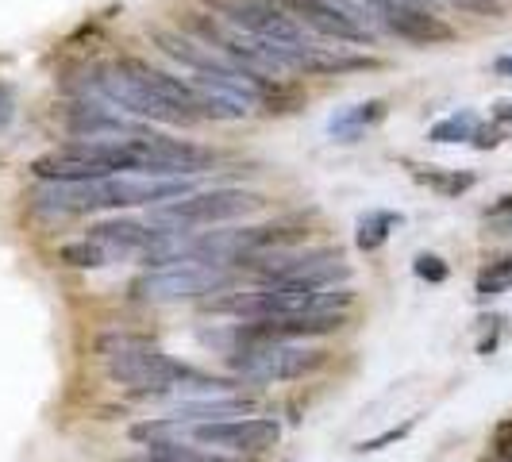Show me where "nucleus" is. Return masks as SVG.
Wrapping results in <instances>:
<instances>
[{
  "instance_id": "nucleus-1",
  "label": "nucleus",
  "mask_w": 512,
  "mask_h": 462,
  "mask_svg": "<svg viewBox=\"0 0 512 462\" xmlns=\"http://www.w3.org/2000/svg\"><path fill=\"white\" fill-rule=\"evenodd\" d=\"M101 355L108 366V378L128 385V389H139V393H170L193 378L189 366L162 355L143 335H104Z\"/></svg>"
},
{
  "instance_id": "nucleus-2",
  "label": "nucleus",
  "mask_w": 512,
  "mask_h": 462,
  "mask_svg": "<svg viewBox=\"0 0 512 462\" xmlns=\"http://www.w3.org/2000/svg\"><path fill=\"white\" fill-rule=\"evenodd\" d=\"M39 181H104L131 174L128 143H66L31 162Z\"/></svg>"
},
{
  "instance_id": "nucleus-3",
  "label": "nucleus",
  "mask_w": 512,
  "mask_h": 462,
  "mask_svg": "<svg viewBox=\"0 0 512 462\" xmlns=\"http://www.w3.org/2000/svg\"><path fill=\"white\" fill-rule=\"evenodd\" d=\"M262 205V197L255 193H243V189H212V193H189L181 201L170 205H158L147 216V228L158 235H170V231H193L205 228V224H224L235 216H247Z\"/></svg>"
},
{
  "instance_id": "nucleus-4",
  "label": "nucleus",
  "mask_w": 512,
  "mask_h": 462,
  "mask_svg": "<svg viewBox=\"0 0 512 462\" xmlns=\"http://www.w3.org/2000/svg\"><path fill=\"white\" fill-rule=\"evenodd\" d=\"M235 282L228 266H205V262H185V266H162L135 282V297L151 305H174V301H193L208 293H224Z\"/></svg>"
},
{
  "instance_id": "nucleus-5",
  "label": "nucleus",
  "mask_w": 512,
  "mask_h": 462,
  "mask_svg": "<svg viewBox=\"0 0 512 462\" xmlns=\"http://www.w3.org/2000/svg\"><path fill=\"white\" fill-rule=\"evenodd\" d=\"M324 359L328 355L316 347H305L297 339H282V343H262V347L235 355L231 366L247 382H289V378H305L312 370H320Z\"/></svg>"
},
{
  "instance_id": "nucleus-6",
  "label": "nucleus",
  "mask_w": 512,
  "mask_h": 462,
  "mask_svg": "<svg viewBox=\"0 0 512 462\" xmlns=\"http://www.w3.org/2000/svg\"><path fill=\"white\" fill-rule=\"evenodd\" d=\"M208 8L220 12V20L247 35H258L278 47H305V27L297 24L285 8L270 0H208Z\"/></svg>"
},
{
  "instance_id": "nucleus-7",
  "label": "nucleus",
  "mask_w": 512,
  "mask_h": 462,
  "mask_svg": "<svg viewBox=\"0 0 512 462\" xmlns=\"http://www.w3.org/2000/svg\"><path fill=\"white\" fill-rule=\"evenodd\" d=\"M93 93H101L104 101L120 104L124 112L143 116V120H158V124H193L189 116H181L178 108H170V104L158 101L151 89L131 74L128 62H112V66L97 70V77H93Z\"/></svg>"
},
{
  "instance_id": "nucleus-8",
  "label": "nucleus",
  "mask_w": 512,
  "mask_h": 462,
  "mask_svg": "<svg viewBox=\"0 0 512 462\" xmlns=\"http://www.w3.org/2000/svg\"><path fill=\"white\" fill-rule=\"evenodd\" d=\"M131 158V174H143V178H181V174H201L212 166V154L201 147H189L178 139H131L128 143Z\"/></svg>"
},
{
  "instance_id": "nucleus-9",
  "label": "nucleus",
  "mask_w": 512,
  "mask_h": 462,
  "mask_svg": "<svg viewBox=\"0 0 512 462\" xmlns=\"http://www.w3.org/2000/svg\"><path fill=\"white\" fill-rule=\"evenodd\" d=\"M62 128L74 135L77 143H131V139H151L147 124H135L128 116L112 112L97 101L66 104L62 112Z\"/></svg>"
},
{
  "instance_id": "nucleus-10",
  "label": "nucleus",
  "mask_w": 512,
  "mask_h": 462,
  "mask_svg": "<svg viewBox=\"0 0 512 462\" xmlns=\"http://www.w3.org/2000/svg\"><path fill=\"white\" fill-rule=\"evenodd\" d=\"M282 436L278 420L255 416V420H220V424H189V439L201 443L205 451H235V455H258L274 447Z\"/></svg>"
},
{
  "instance_id": "nucleus-11",
  "label": "nucleus",
  "mask_w": 512,
  "mask_h": 462,
  "mask_svg": "<svg viewBox=\"0 0 512 462\" xmlns=\"http://www.w3.org/2000/svg\"><path fill=\"white\" fill-rule=\"evenodd\" d=\"M382 31L405 39V43H420V47H432V43H451L455 31L443 24L439 16H428L424 8L416 4H401V0H389L382 16Z\"/></svg>"
},
{
  "instance_id": "nucleus-12",
  "label": "nucleus",
  "mask_w": 512,
  "mask_h": 462,
  "mask_svg": "<svg viewBox=\"0 0 512 462\" xmlns=\"http://www.w3.org/2000/svg\"><path fill=\"white\" fill-rule=\"evenodd\" d=\"M151 39L158 43V51L170 54L181 66H189L193 74H228V70H243V66L231 62L228 54H220L216 47H208V43H197V39H189V35H181V31L151 27Z\"/></svg>"
},
{
  "instance_id": "nucleus-13",
  "label": "nucleus",
  "mask_w": 512,
  "mask_h": 462,
  "mask_svg": "<svg viewBox=\"0 0 512 462\" xmlns=\"http://www.w3.org/2000/svg\"><path fill=\"white\" fill-rule=\"evenodd\" d=\"M289 12H297L316 35L343 39V43H374V31L359 27L347 12H339L332 0H289Z\"/></svg>"
},
{
  "instance_id": "nucleus-14",
  "label": "nucleus",
  "mask_w": 512,
  "mask_h": 462,
  "mask_svg": "<svg viewBox=\"0 0 512 462\" xmlns=\"http://www.w3.org/2000/svg\"><path fill=\"white\" fill-rule=\"evenodd\" d=\"M89 239L101 243L108 262H116V258H143L154 231L147 224H135V220H104V224L89 228Z\"/></svg>"
},
{
  "instance_id": "nucleus-15",
  "label": "nucleus",
  "mask_w": 512,
  "mask_h": 462,
  "mask_svg": "<svg viewBox=\"0 0 512 462\" xmlns=\"http://www.w3.org/2000/svg\"><path fill=\"white\" fill-rule=\"evenodd\" d=\"M382 116H385V104L382 101L355 104V108H347V112L332 116V135H335V139H343V143H355L362 131L374 128Z\"/></svg>"
},
{
  "instance_id": "nucleus-16",
  "label": "nucleus",
  "mask_w": 512,
  "mask_h": 462,
  "mask_svg": "<svg viewBox=\"0 0 512 462\" xmlns=\"http://www.w3.org/2000/svg\"><path fill=\"white\" fill-rule=\"evenodd\" d=\"M482 128V120H478V112H470V108H462L455 116H447V120H439L436 128L428 131V139L432 143H470L474 135Z\"/></svg>"
},
{
  "instance_id": "nucleus-17",
  "label": "nucleus",
  "mask_w": 512,
  "mask_h": 462,
  "mask_svg": "<svg viewBox=\"0 0 512 462\" xmlns=\"http://www.w3.org/2000/svg\"><path fill=\"white\" fill-rule=\"evenodd\" d=\"M401 224V216L397 212H382V208H374V212H366L359 220V235H355V243H359V251H378L385 239H389V231Z\"/></svg>"
},
{
  "instance_id": "nucleus-18",
  "label": "nucleus",
  "mask_w": 512,
  "mask_h": 462,
  "mask_svg": "<svg viewBox=\"0 0 512 462\" xmlns=\"http://www.w3.org/2000/svg\"><path fill=\"white\" fill-rule=\"evenodd\" d=\"M58 258L66 262V266H77V270H97V266H108V255H104L101 243H93L89 235L85 239H77V243H66Z\"/></svg>"
},
{
  "instance_id": "nucleus-19",
  "label": "nucleus",
  "mask_w": 512,
  "mask_h": 462,
  "mask_svg": "<svg viewBox=\"0 0 512 462\" xmlns=\"http://www.w3.org/2000/svg\"><path fill=\"white\" fill-rule=\"evenodd\" d=\"M509 289H512V255L489 262L486 270L478 274V297H482V301L501 297V293H509Z\"/></svg>"
},
{
  "instance_id": "nucleus-20",
  "label": "nucleus",
  "mask_w": 512,
  "mask_h": 462,
  "mask_svg": "<svg viewBox=\"0 0 512 462\" xmlns=\"http://www.w3.org/2000/svg\"><path fill=\"white\" fill-rule=\"evenodd\" d=\"M151 462H235L224 455H212L205 447H185V443H158L151 447Z\"/></svg>"
},
{
  "instance_id": "nucleus-21",
  "label": "nucleus",
  "mask_w": 512,
  "mask_h": 462,
  "mask_svg": "<svg viewBox=\"0 0 512 462\" xmlns=\"http://www.w3.org/2000/svg\"><path fill=\"white\" fill-rule=\"evenodd\" d=\"M420 181L436 185L439 193H447V197H459L474 185V174H420Z\"/></svg>"
},
{
  "instance_id": "nucleus-22",
  "label": "nucleus",
  "mask_w": 512,
  "mask_h": 462,
  "mask_svg": "<svg viewBox=\"0 0 512 462\" xmlns=\"http://www.w3.org/2000/svg\"><path fill=\"white\" fill-rule=\"evenodd\" d=\"M412 270H416V278H424V282H432V285H439V282H447V262L439 255H416V262H412Z\"/></svg>"
},
{
  "instance_id": "nucleus-23",
  "label": "nucleus",
  "mask_w": 512,
  "mask_h": 462,
  "mask_svg": "<svg viewBox=\"0 0 512 462\" xmlns=\"http://www.w3.org/2000/svg\"><path fill=\"white\" fill-rule=\"evenodd\" d=\"M409 432H412V420H409V424H401V428H389V432H385V436H378V439H362L355 451H382L385 443H397V439H405Z\"/></svg>"
},
{
  "instance_id": "nucleus-24",
  "label": "nucleus",
  "mask_w": 512,
  "mask_h": 462,
  "mask_svg": "<svg viewBox=\"0 0 512 462\" xmlns=\"http://www.w3.org/2000/svg\"><path fill=\"white\" fill-rule=\"evenodd\" d=\"M493 447H497V459L512 462V420H509V424H501V428L493 432Z\"/></svg>"
},
{
  "instance_id": "nucleus-25",
  "label": "nucleus",
  "mask_w": 512,
  "mask_h": 462,
  "mask_svg": "<svg viewBox=\"0 0 512 462\" xmlns=\"http://www.w3.org/2000/svg\"><path fill=\"white\" fill-rule=\"evenodd\" d=\"M501 139H505V131H501V128H478V135H474L470 143H474L478 151H489V147H497Z\"/></svg>"
},
{
  "instance_id": "nucleus-26",
  "label": "nucleus",
  "mask_w": 512,
  "mask_h": 462,
  "mask_svg": "<svg viewBox=\"0 0 512 462\" xmlns=\"http://www.w3.org/2000/svg\"><path fill=\"white\" fill-rule=\"evenodd\" d=\"M12 116H16V101H12V89H8V85H0V131L12 124Z\"/></svg>"
},
{
  "instance_id": "nucleus-27",
  "label": "nucleus",
  "mask_w": 512,
  "mask_h": 462,
  "mask_svg": "<svg viewBox=\"0 0 512 462\" xmlns=\"http://www.w3.org/2000/svg\"><path fill=\"white\" fill-rule=\"evenodd\" d=\"M493 120H497V124H509V120H512V101L497 104V108H493Z\"/></svg>"
},
{
  "instance_id": "nucleus-28",
  "label": "nucleus",
  "mask_w": 512,
  "mask_h": 462,
  "mask_svg": "<svg viewBox=\"0 0 512 462\" xmlns=\"http://www.w3.org/2000/svg\"><path fill=\"white\" fill-rule=\"evenodd\" d=\"M497 74H509V77H512V54H505V58H497Z\"/></svg>"
},
{
  "instance_id": "nucleus-29",
  "label": "nucleus",
  "mask_w": 512,
  "mask_h": 462,
  "mask_svg": "<svg viewBox=\"0 0 512 462\" xmlns=\"http://www.w3.org/2000/svg\"><path fill=\"white\" fill-rule=\"evenodd\" d=\"M493 212H512V197H505V201H501V205L493 208Z\"/></svg>"
},
{
  "instance_id": "nucleus-30",
  "label": "nucleus",
  "mask_w": 512,
  "mask_h": 462,
  "mask_svg": "<svg viewBox=\"0 0 512 462\" xmlns=\"http://www.w3.org/2000/svg\"><path fill=\"white\" fill-rule=\"evenodd\" d=\"M401 4H416V8H424V4H432V0H401Z\"/></svg>"
},
{
  "instance_id": "nucleus-31",
  "label": "nucleus",
  "mask_w": 512,
  "mask_h": 462,
  "mask_svg": "<svg viewBox=\"0 0 512 462\" xmlns=\"http://www.w3.org/2000/svg\"><path fill=\"white\" fill-rule=\"evenodd\" d=\"M482 462H505V459H497V455H493V459H482Z\"/></svg>"
}]
</instances>
